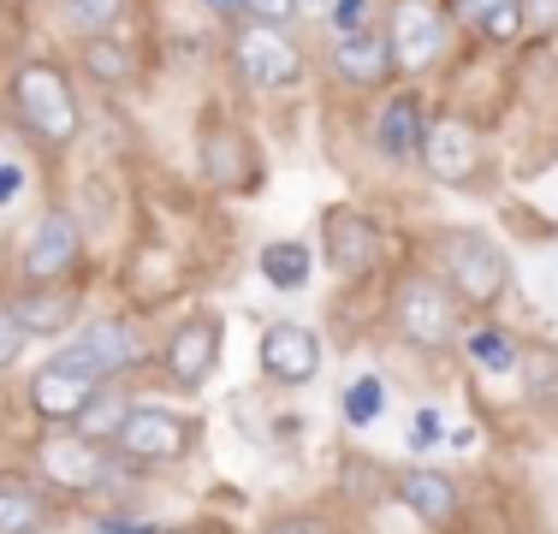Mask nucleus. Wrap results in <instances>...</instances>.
I'll list each match as a JSON object with an SVG mask.
<instances>
[{
  "instance_id": "obj_34",
  "label": "nucleus",
  "mask_w": 558,
  "mask_h": 534,
  "mask_svg": "<svg viewBox=\"0 0 558 534\" xmlns=\"http://www.w3.org/2000/svg\"><path fill=\"white\" fill-rule=\"evenodd\" d=\"M262 534H327L322 517H279V523H268Z\"/></svg>"
},
{
  "instance_id": "obj_17",
  "label": "nucleus",
  "mask_w": 558,
  "mask_h": 534,
  "mask_svg": "<svg viewBox=\"0 0 558 534\" xmlns=\"http://www.w3.org/2000/svg\"><path fill=\"white\" fill-rule=\"evenodd\" d=\"M398 505H404L410 517H422V523H451V517H458V487H451V481L440 475V470H404L398 475Z\"/></svg>"
},
{
  "instance_id": "obj_3",
  "label": "nucleus",
  "mask_w": 558,
  "mask_h": 534,
  "mask_svg": "<svg viewBox=\"0 0 558 534\" xmlns=\"http://www.w3.org/2000/svg\"><path fill=\"white\" fill-rule=\"evenodd\" d=\"M392 327L410 351H446L458 339V298L440 274H404L392 291Z\"/></svg>"
},
{
  "instance_id": "obj_7",
  "label": "nucleus",
  "mask_w": 558,
  "mask_h": 534,
  "mask_svg": "<svg viewBox=\"0 0 558 534\" xmlns=\"http://www.w3.org/2000/svg\"><path fill=\"white\" fill-rule=\"evenodd\" d=\"M422 167H428V179H440V184H470L475 179V167H482V131L470 125L463 113H440V119H428V131H422Z\"/></svg>"
},
{
  "instance_id": "obj_11",
  "label": "nucleus",
  "mask_w": 558,
  "mask_h": 534,
  "mask_svg": "<svg viewBox=\"0 0 558 534\" xmlns=\"http://www.w3.org/2000/svg\"><path fill=\"white\" fill-rule=\"evenodd\" d=\"M322 250H327V267L344 279H363L380 256V226L356 208H327L322 214Z\"/></svg>"
},
{
  "instance_id": "obj_8",
  "label": "nucleus",
  "mask_w": 558,
  "mask_h": 534,
  "mask_svg": "<svg viewBox=\"0 0 558 534\" xmlns=\"http://www.w3.org/2000/svg\"><path fill=\"white\" fill-rule=\"evenodd\" d=\"M327 65H333V77H339V84H351V89H375V84H387V77L398 72L387 24L368 19V24H356V31H333Z\"/></svg>"
},
{
  "instance_id": "obj_33",
  "label": "nucleus",
  "mask_w": 558,
  "mask_h": 534,
  "mask_svg": "<svg viewBox=\"0 0 558 534\" xmlns=\"http://www.w3.org/2000/svg\"><path fill=\"white\" fill-rule=\"evenodd\" d=\"M410 446L416 451L440 446V410H416V416H410Z\"/></svg>"
},
{
  "instance_id": "obj_1",
  "label": "nucleus",
  "mask_w": 558,
  "mask_h": 534,
  "mask_svg": "<svg viewBox=\"0 0 558 534\" xmlns=\"http://www.w3.org/2000/svg\"><path fill=\"white\" fill-rule=\"evenodd\" d=\"M12 119L36 149L60 155L84 131V107H77V84L60 72L54 60H24L12 72Z\"/></svg>"
},
{
  "instance_id": "obj_27",
  "label": "nucleus",
  "mask_w": 558,
  "mask_h": 534,
  "mask_svg": "<svg viewBox=\"0 0 558 534\" xmlns=\"http://www.w3.org/2000/svg\"><path fill=\"white\" fill-rule=\"evenodd\" d=\"M84 60H89V72H96L101 84H125V77H131V60L113 48V36H89V43H84Z\"/></svg>"
},
{
  "instance_id": "obj_29",
  "label": "nucleus",
  "mask_w": 558,
  "mask_h": 534,
  "mask_svg": "<svg viewBox=\"0 0 558 534\" xmlns=\"http://www.w3.org/2000/svg\"><path fill=\"white\" fill-rule=\"evenodd\" d=\"M523 36L529 43L558 36V0H523Z\"/></svg>"
},
{
  "instance_id": "obj_15",
  "label": "nucleus",
  "mask_w": 558,
  "mask_h": 534,
  "mask_svg": "<svg viewBox=\"0 0 558 534\" xmlns=\"http://www.w3.org/2000/svg\"><path fill=\"white\" fill-rule=\"evenodd\" d=\"M96 392H101V380H84V374L54 368V363H43V368L31 374V404H36V416H43V422H60V427H72L77 416H84Z\"/></svg>"
},
{
  "instance_id": "obj_20",
  "label": "nucleus",
  "mask_w": 558,
  "mask_h": 534,
  "mask_svg": "<svg viewBox=\"0 0 558 534\" xmlns=\"http://www.w3.org/2000/svg\"><path fill=\"white\" fill-rule=\"evenodd\" d=\"M262 274H268L274 291H303L315 274V256L310 244H298V238H274L268 250H262Z\"/></svg>"
},
{
  "instance_id": "obj_18",
  "label": "nucleus",
  "mask_w": 558,
  "mask_h": 534,
  "mask_svg": "<svg viewBox=\"0 0 558 534\" xmlns=\"http://www.w3.org/2000/svg\"><path fill=\"white\" fill-rule=\"evenodd\" d=\"M12 315H19L24 332H65L77 320V298L60 286H31L19 303H12Z\"/></svg>"
},
{
  "instance_id": "obj_10",
  "label": "nucleus",
  "mask_w": 558,
  "mask_h": 534,
  "mask_svg": "<svg viewBox=\"0 0 558 534\" xmlns=\"http://www.w3.org/2000/svg\"><path fill=\"white\" fill-rule=\"evenodd\" d=\"M113 446H119V458H131V463H172L191 446V427H184V416H172L161 404H131L125 422H119V434H113Z\"/></svg>"
},
{
  "instance_id": "obj_31",
  "label": "nucleus",
  "mask_w": 558,
  "mask_h": 534,
  "mask_svg": "<svg viewBox=\"0 0 558 534\" xmlns=\"http://www.w3.org/2000/svg\"><path fill=\"white\" fill-rule=\"evenodd\" d=\"M250 24H291L303 12V0H238Z\"/></svg>"
},
{
  "instance_id": "obj_12",
  "label": "nucleus",
  "mask_w": 558,
  "mask_h": 534,
  "mask_svg": "<svg viewBox=\"0 0 558 534\" xmlns=\"http://www.w3.org/2000/svg\"><path fill=\"white\" fill-rule=\"evenodd\" d=\"M161 368H167L172 386L196 392V386H203L208 374L220 368V320H215V315H191V320H184V327L167 339Z\"/></svg>"
},
{
  "instance_id": "obj_28",
  "label": "nucleus",
  "mask_w": 558,
  "mask_h": 534,
  "mask_svg": "<svg viewBox=\"0 0 558 534\" xmlns=\"http://www.w3.org/2000/svg\"><path fill=\"white\" fill-rule=\"evenodd\" d=\"M499 7L505 0H446V19H451V31H482Z\"/></svg>"
},
{
  "instance_id": "obj_25",
  "label": "nucleus",
  "mask_w": 558,
  "mask_h": 534,
  "mask_svg": "<svg viewBox=\"0 0 558 534\" xmlns=\"http://www.w3.org/2000/svg\"><path fill=\"white\" fill-rule=\"evenodd\" d=\"M380 410H387V386H380V374H356L351 392H344V416H351V427L380 422Z\"/></svg>"
},
{
  "instance_id": "obj_23",
  "label": "nucleus",
  "mask_w": 558,
  "mask_h": 534,
  "mask_svg": "<svg viewBox=\"0 0 558 534\" xmlns=\"http://www.w3.org/2000/svg\"><path fill=\"white\" fill-rule=\"evenodd\" d=\"M203 167H208V179H215V184H238L232 179V172L238 167H250V155H244V137H238V131H208V137H203Z\"/></svg>"
},
{
  "instance_id": "obj_5",
  "label": "nucleus",
  "mask_w": 558,
  "mask_h": 534,
  "mask_svg": "<svg viewBox=\"0 0 558 534\" xmlns=\"http://www.w3.org/2000/svg\"><path fill=\"white\" fill-rule=\"evenodd\" d=\"M48 363L84 374V380H119L125 368L143 363V339H137V327H131V320H89V327L77 332L65 351L48 356Z\"/></svg>"
},
{
  "instance_id": "obj_2",
  "label": "nucleus",
  "mask_w": 558,
  "mask_h": 534,
  "mask_svg": "<svg viewBox=\"0 0 558 534\" xmlns=\"http://www.w3.org/2000/svg\"><path fill=\"white\" fill-rule=\"evenodd\" d=\"M434 274H440L451 286V298L470 303V310L499 303L505 286H511L505 250L487 232H475V226H451V232H440V244H434Z\"/></svg>"
},
{
  "instance_id": "obj_16",
  "label": "nucleus",
  "mask_w": 558,
  "mask_h": 534,
  "mask_svg": "<svg viewBox=\"0 0 558 534\" xmlns=\"http://www.w3.org/2000/svg\"><path fill=\"white\" fill-rule=\"evenodd\" d=\"M422 131H428V107H422L416 89H398L375 119V149L387 160H410L422 149Z\"/></svg>"
},
{
  "instance_id": "obj_24",
  "label": "nucleus",
  "mask_w": 558,
  "mask_h": 534,
  "mask_svg": "<svg viewBox=\"0 0 558 534\" xmlns=\"http://www.w3.org/2000/svg\"><path fill=\"white\" fill-rule=\"evenodd\" d=\"M517 339H505L499 327H475L470 332V363L487 368V374H517Z\"/></svg>"
},
{
  "instance_id": "obj_36",
  "label": "nucleus",
  "mask_w": 558,
  "mask_h": 534,
  "mask_svg": "<svg viewBox=\"0 0 558 534\" xmlns=\"http://www.w3.org/2000/svg\"><path fill=\"white\" fill-rule=\"evenodd\" d=\"M101 534H149V529H125V523H101Z\"/></svg>"
},
{
  "instance_id": "obj_32",
  "label": "nucleus",
  "mask_w": 558,
  "mask_h": 534,
  "mask_svg": "<svg viewBox=\"0 0 558 534\" xmlns=\"http://www.w3.org/2000/svg\"><path fill=\"white\" fill-rule=\"evenodd\" d=\"M24 339L31 332L19 327V315H12V303H0V368H12L24 356Z\"/></svg>"
},
{
  "instance_id": "obj_26",
  "label": "nucleus",
  "mask_w": 558,
  "mask_h": 534,
  "mask_svg": "<svg viewBox=\"0 0 558 534\" xmlns=\"http://www.w3.org/2000/svg\"><path fill=\"white\" fill-rule=\"evenodd\" d=\"M125 398H89V410H84V416H77L72 427H77V434H84V439H96V446H101V439H113L119 434V422H125Z\"/></svg>"
},
{
  "instance_id": "obj_19",
  "label": "nucleus",
  "mask_w": 558,
  "mask_h": 534,
  "mask_svg": "<svg viewBox=\"0 0 558 534\" xmlns=\"http://www.w3.org/2000/svg\"><path fill=\"white\" fill-rule=\"evenodd\" d=\"M48 499L24 475H0V534H43Z\"/></svg>"
},
{
  "instance_id": "obj_9",
  "label": "nucleus",
  "mask_w": 558,
  "mask_h": 534,
  "mask_svg": "<svg viewBox=\"0 0 558 534\" xmlns=\"http://www.w3.org/2000/svg\"><path fill=\"white\" fill-rule=\"evenodd\" d=\"M84 256V232H77L72 214H43V220L31 226V238H24V256H19V274L31 279V286H60L65 274L77 267Z\"/></svg>"
},
{
  "instance_id": "obj_30",
  "label": "nucleus",
  "mask_w": 558,
  "mask_h": 534,
  "mask_svg": "<svg viewBox=\"0 0 558 534\" xmlns=\"http://www.w3.org/2000/svg\"><path fill=\"white\" fill-rule=\"evenodd\" d=\"M322 19H327V31H356V24L375 19V0H327Z\"/></svg>"
},
{
  "instance_id": "obj_6",
  "label": "nucleus",
  "mask_w": 558,
  "mask_h": 534,
  "mask_svg": "<svg viewBox=\"0 0 558 534\" xmlns=\"http://www.w3.org/2000/svg\"><path fill=\"white\" fill-rule=\"evenodd\" d=\"M387 36H392L398 72L422 77V72H434V65H440V53L451 43V19H446V7H434V0H392Z\"/></svg>"
},
{
  "instance_id": "obj_21",
  "label": "nucleus",
  "mask_w": 558,
  "mask_h": 534,
  "mask_svg": "<svg viewBox=\"0 0 558 534\" xmlns=\"http://www.w3.org/2000/svg\"><path fill=\"white\" fill-rule=\"evenodd\" d=\"M517 374H523L529 404H541V410L558 404V351L553 344H529V351L517 356Z\"/></svg>"
},
{
  "instance_id": "obj_22",
  "label": "nucleus",
  "mask_w": 558,
  "mask_h": 534,
  "mask_svg": "<svg viewBox=\"0 0 558 534\" xmlns=\"http://www.w3.org/2000/svg\"><path fill=\"white\" fill-rule=\"evenodd\" d=\"M60 19L72 36H108L119 19H125V0H60Z\"/></svg>"
},
{
  "instance_id": "obj_13",
  "label": "nucleus",
  "mask_w": 558,
  "mask_h": 534,
  "mask_svg": "<svg viewBox=\"0 0 558 534\" xmlns=\"http://www.w3.org/2000/svg\"><path fill=\"white\" fill-rule=\"evenodd\" d=\"M262 374L279 386H310L322 374V339L310 327H298V320H274L262 332Z\"/></svg>"
},
{
  "instance_id": "obj_14",
  "label": "nucleus",
  "mask_w": 558,
  "mask_h": 534,
  "mask_svg": "<svg viewBox=\"0 0 558 534\" xmlns=\"http://www.w3.org/2000/svg\"><path fill=\"white\" fill-rule=\"evenodd\" d=\"M43 475L54 481V487H65V493H89V487H101V451H96V439H84L72 427V434H48L43 439Z\"/></svg>"
},
{
  "instance_id": "obj_4",
  "label": "nucleus",
  "mask_w": 558,
  "mask_h": 534,
  "mask_svg": "<svg viewBox=\"0 0 558 534\" xmlns=\"http://www.w3.org/2000/svg\"><path fill=\"white\" fill-rule=\"evenodd\" d=\"M232 72L244 77L262 96H279V89H298L310 60H303L298 36H286V24H244L232 36Z\"/></svg>"
},
{
  "instance_id": "obj_35",
  "label": "nucleus",
  "mask_w": 558,
  "mask_h": 534,
  "mask_svg": "<svg viewBox=\"0 0 558 534\" xmlns=\"http://www.w3.org/2000/svg\"><path fill=\"white\" fill-rule=\"evenodd\" d=\"M19 191H24V172L12 167V160H0V208H7V203H12V196H19Z\"/></svg>"
}]
</instances>
